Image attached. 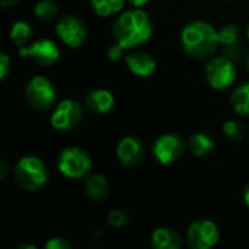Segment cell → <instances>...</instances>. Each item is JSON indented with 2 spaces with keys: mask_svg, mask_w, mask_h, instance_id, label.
<instances>
[{
  "mask_svg": "<svg viewBox=\"0 0 249 249\" xmlns=\"http://www.w3.org/2000/svg\"><path fill=\"white\" fill-rule=\"evenodd\" d=\"M82 117L83 111L77 101L63 99L55 105L51 114V125L58 131H70L79 125Z\"/></svg>",
  "mask_w": 249,
  "mask_h": 249,
  "instance_id": "obj_8",
  "label": "cell"
},
{
  "mask_svg": "<svg viewBox=\"0 0 249 249\" xmlns=\"http://www.w3.org/2000/svg\"><path fill=\"white\" fill-rule=\"evenodd\" d=\"M128 1H130L134 7H139V9H140L142 6L147 4V1H149V0H128Z\"/></svg>",
  "mask_w": 249,
  "mask_h": 249,
  "instance_id": "obj_31",
  "label": "cell"
},
{
  "mask_svg": "<svg viewBox=\"0 0 249 249\" xmlns=\"http://www.w3.org/2000/svg\"><path fill=\"white\" fill-rule=\"evenodd\" d=\"M217 36H219V42L222 45H231V44H235L239 41V28L236 25H225L219 32H217Z\"/></svg>",
  "mask_w": 249,
  "mask_h": 249,
  "instance_id": "obj_23",
  "label": "cell"
},
{
  "mask_svg": "<svg viewBox=\"0 0 249 249\" xmlns=\"http://www.w3.org/2000/svg\"><path fill=\"white\" fill-rule=\"evenodd\" d=\"M19 55L31 58L39 66H53L60 58V50L51 39H38L29 47H20Z\"/></svg>",
  "mask_w": 249,
  "mask_h": 249,
  "instance_id": "obj_11",
  "label": "cell"
},
{
  "mask_svg": "<svg viewBox=\"0 0 249 249\" xmlns=\"http://www.w3.org/2000/svg\"><path fill=\"white\" fill-rule=\"evenodd\" d=\"M57 92L53 83L44 76L32 77L25 88L26 102L36 111H47L55 104Z\"/></svg>",
  "mask_w": 249,
  "mask_h": 249,
  "instance_id": "obj_5",
  "label": "cell"
},
{
  "mask_svg": "<svg viewBox=\"0 0 249 249\" xmlns=\"http://www.w3.org/2000/svg\"><path fill=\"white\" fill-rule=\"evenodd\" d=\"M10 70H12L10 58H9V55L4 51H1L0 53V80H4L9 76Z\"/></svg>",
  "mask_w": 249,
  "mask_h": 249,
  "instance_id": "obj_25",
  "label": "cell"
},
{
  "mask_svg": "<svg viewBox=\"0 0 249 249\" xmlns=\"http://www.w3.org/2000/svg\"><path fill=\"white\" fill-rule=\"evenodd\" d=\"M85 191L92 200H104L108 196L109 187L102 175L93 174L89 175L88 179L85 181Z\"/></svg>",
  "mask_w": 249,
  "mask_h": 249,
  "instance_id": "obj_17",
  "label": "cell"
},
{
  "mask_svg": "<svg viewBox=\"0 0 249 249\" xmlns=\"http://www.w3.org/2000/svg\"><path fill=\"white\" fill-rule=\"evenodd\" d=\"M247 38L249 39V22H248V25H247Z\"/></svg>",
  "mask_w": 249,
  "mask_h": 249,
  "instance_id": "obj_34",
  "label": "cell"
},
{
  "mask_svg": "<svg viewBox=\"0 0 249 249\" xmlns=\"http://www.w3.org/2000/svg\"><path fill=\"white\" fill-rule=\"evenodd\" d=\"M0 3H1L3 7H12L16 3H19V0H0Z\"/></svg>",
  "mask_w": 249,
  "mask_h": 249,
  "instance_id": "obj_30",
  "label": "cell"
},
{
  "mask_svg": "<svg viewBox=\"0 0 249 249\" xmlns=\"http://www.w3.org/2000/svg\"><path fill=\"white\" fill-rule=\"evenodd\" d=\"M117 158L125 168H136L143 162L144 146L140 139L127 136L117 144Z\"/></svg>",
  "mask_w": 249,
  "mask_h": 249,
  "instance_id": "obj_12",
  "label": "cell"
},
{
  "mask_svg": "<svg viewBox=\"0 0 249 249\" xmlns=\"http://www.w3.org/2000/svg\"><path fill=\"white\" fill-rule=\"evenodd\" d=\"M247 66H248V70H249V54H248V57H247Z\"/></svg>",
  "mask_w": 249,
  "mask_h": 249,
  "instance_id": "obj_35",
  "label": "cell"
},
{
  "mask_svg": "<svg viewBox=\"0 0 249 249\" xmlns=\"http://www.w3.org/2000/svg\"><path fill=\"white\" fill-rule=\"evenodd\" d=\"M127 222H128V213L125 210L117 209L108 214V223L112 228H123L124 225H127Z\"/></svg>",
  "mask_w": 249,
  "mask_h": 249,
  "instance_id": "obj_24",
  "label": "cell"
},
{
  "mask_svg": "<svg viewBox=\"0 0 249 249\" xmlns=\"http://www.w3.org/2000/svg\"><path fill=\"white\" fill-rule=\"evenodd\" d=\"M130 71L139 77H149L156 70V60L144 51H133L125 58Z\"/></svg>",
  "mask_w": 249,
  "mask_h": 249,
  "instance_id": "obj_13",
  "label": "cell"
},
{
  "mask_svg": "<svg viewBox=\"0 0 249 249\" xmlns=\"http://www.w3.org/2000/svg\"><path fill=\"white\" fill-rule=\"evenodd\" d=\"M153 156L162 165L177 162L185 152V143L177 134H163L153 144Z\"/></svg>",
  "mask_w": 249,
  "mask_h": 249,
  "instance_id": "obj_10",
  "label": "cell"
},
{
  "mask_svg": "<svg viewBox=\"0 0 249 249\" xmlns=\"http://www.w3.org/2000/svg\"><path fill=\"white\" fill-rule=\"evenodd\" d=\"M90 4L96 15L107 18L118 13L124 7V0H90Z\"/></svg>",
  "mask_w": 249,
  "mask_h": 249,
  "instance_id": "obj_19",
  "label": "cell"
},
{
  "mask_svg": "<svg viewBox=\"0 0 249 249\" xmlns=\"http://www.w3.org/2000/svg\"><path fill=\"white\" fill-rule=\"evenodd\" d=\"M13 175L20 188L25 191H38L48 181V171L44 162L36 156L22 158L13 168Z\"/></svg>",
  "mask_w": 249,
  "mask_h": 249,
  "instance_id": "obj_3",
  "label": "cell"
},
{
  "mask_svg": "<svg viewBox=\"0 0 249 249\" xmlns=\"http://www.w3.org/2000/svg\"><path fill=\"white\" fill-rule=\"evenodd\" d=\"M55 34L69 47L77 48L85 44L88 38V31L82 19L76 15H66L58 19L55 26Z\"/></svg>",
  "mask_w": 249,
  "mask_h": 249,
  "instance_id": "obj_9",
  "label": "cell"
},
{
  "mask_svg": "<svg viewBox=\"0 0 249 249\" xmlns=\"http://www.w3.org/2000/svg\"><path fill=\"white\" fill-rule=\"evenodd\" d=\"M223 48H225V54H226L229 58L236 60V58H239V57H241L242 47H241L239 41H238V42H235V44H231V45H223Z\"/></svg>",
  "mask_w": 249,
  "mask_h": 249,
  "instance_id": "obj_27",
  "label": "cell"
},
{
  "mask_svg": "<svg viewBox=\"0 0 249 249\" xmlns=\"http://www.w3.org/2000/svg\"><path fill=\"white\" fill-rule=\"evenodd\" d=\"M233 109L239 115H249V82L238 86L231 98Z\"/></svg>",
  "mask_w": 249,
  "mask_h": 249,
  "instance_id": "obj_18",
  "label": "cell"
},
{
  "mask_svg": "<svg viewBox=\"0 0 249 249\" xmlns=\"http://www.w3.org/2000/svg\"><path fill=\"white\" fill-rule=\"evenodd\" d=\"M187 147L188 150L196 156V158H204L207 156L209 153L213 152L214 149V143L213 140L204 134V133H197V134H193L188 142H187Z\"/></svg>",
  "mask_w": 249,
  "mask_h": 249,
  "instance_id": "obj_16",
  "label": "cell"
},
{
  "mask_svg": "<svg viewBox=\"0 0 249 249\" xmlns=\"http://www.w3.org/2000/svg\"><path fill=\"white\" fill-rule=\"evenodd\" d=\"M187 245L193 249H209L213 248L220 238L219 229L212 220H196L193 222L185 233Z\"/></svg>",
  "mask_w": 249,
  "mask_h": 249,
  "instance_id": "obj_7",
  "label": "cell"
},
{
  "mask_svg": "<svg viewBox=\"0 0 249 249\" xmlns=\"http://www.w3.org/2000/svg\"><path fill=\"white\" fill-rule=\"evenodd\" d=\"M32 36V28L29 26V23L19 20L15 22L12 29H10V39L13 41L15 45L18 47H23Z\"/></svg>",
  "mask_w": 249,
  "mask_h": 249,
  "instance_id": "obj_20",
  "label": "cell"
},
{
  "mask_svg": "<svg viewBox=\"0 0 249 249\" xmlns=\"http://www.w3.org/2000/svg\"><path fill=\"white\" fill-rule=\"evenodd\" d=\"M123 47L120 45V44H115V45H112L111 48H109V51H108V58L111 60V61H118L120 58H121V55H123Z\"/></svg>",
  "mask_w": 249,
  "mask_h": 249,
  "instance_id": "obj_28",
  "label": "cell"
},
{
  "mask_svg": "<svg viewBox=\"0 0 249 249\" xmlns=\"http://www.w3.org/2000/svg\"><path fill=\"white\" fill-rule=\"evenodd\" d=\"M247 127L241 120H229L223 124V133L231 142H241L245 136Z\"/></svg>",
  "mask_w": 249,
  "mask_h": 249,
  "instance_id": "obj_22",
  "label": "cell"
},
{
  "mask_svg": "<svg viewBox=\"0 0 249 249\" xmlns=\"http://www.w3.org/2000/svg\"><path fill=\"white\" fill-rule=\"evenodd\" d=\"M34 13L41 20H53L58 15V6L53 0H39L34 7Z\"/></svg>",
  "mask_w": 249,
  "mask_h": 249,
  "instance_id": "obj_21",
  "label": "cell"
},
{
  "mask_svg": "<svg viewBox=\"0 0 249 249\" xmlns=\"http://www.w3.org/2000/svg\"><path fill=\"white\" fill-rule=\"evenodd\" d=\"M155 249H178L181 247V236L171 228H158L150 236Z\"/></svg>",
  "mask_w": 249,
  "mask_h": 249,
  "instance_id": "obj_15",
  "label": "cell"
},
{
  "mask_svg": "<svg viewBox=\"0 0 249 249\" xmlns=\"http://www.w3.org/2000/svg\"><path fill=\"white\" fill-rule=\"evenodd\" d=\"M204 76L207 83L217 90H223L232 86L236 79V67L233 60L228 55H219L212 58L204 67Z\"/></svg>",
  "mask_w": 249,
  "mask_h": 249,
  "instance_id": "obj_4",
  "label": "cell"
},
{
  "mask_svg": "<svg viewBox=\"0 0 249 249\" xmlns=\"http://www.w3.org/2000/svg\"><path fill=\"white\" fill-rule=\"evenodd\" d=\"M7 171H9V168H7V163H6L4 160H1V162H0V178H1V179H4V178H6V175H7Z\"/></svg>",
  "mask_w": 249,
  "mask_h": 249,
  "instance_id": "obj_29",
  "label": "cell"
},
{
  "mask_svg": "<svg viewBox=\"0 0 249 249\" xmlns=\"http://www.w3.org/2000/svg\"><path fill=\"white\" fill-rule=\"evenodd\" d=\"M181 47L191 58H209L220 45L216 29L204 20H193L181 31Z\"/></svg>",
  "mask_w": 249,
  "mask_h": 249,
  "instance_id": "obj_2",
  "label": "cell"
},
{
  "mask_svg": "<svg viewBox=\"0 0 249 249\" xmlns=\"http://www.w3.org/2000/svg\"><path fill=\"white\" fill-rule=\"evenodd\" d=\"M114 96L105 89H92L85 95V105L95 114H108L114 108Z\"/></svg>",
  "mask_w": 249,
  "mask_h": 249,
  "instance_id": "obj_14",
  "label": "cell"
},
{
  "mask_svg": "<svg viewBox=\"0 0 249 249\" xmlns=\"http://www.w3.org/2000/svg\"><path fill=\"white\" fill-rule=\"evenodd\" d=\"M244 200H245V204L248 206L249 209V185L245 188V193H244Z\"/></svg>",
  "mask_w": 249,
  "mask_h": 249,
  "instance_id": "obj_32",
  "label": "cell"
},
{
  "mask_svg": "<svg viewBox=\"0 0 249 249\" xmlns=\"http://www.w3.org/2000/svg\"><path fill=\"white\" fill-rule=\"evenodd\" d=\"M153 34V23L149 15L139 7L121 13L112 26V35L124 50L136 48L149 41Z\"/></svg>",
  "mask_w": 249,
  "mask_h": 249,
  "instance_id": "obj_1",
  "label": "cell"
},
{
  "mask_svg": "<svg viewBox=\"0 0 249 249\" xmlns=\"http://www.w3.org/2000/svg\"><path fill=\"white\" fill-rule=\"evenodd\" d=\"M18 249H36L35 245H19Z\"/></svg>",
  "mask_w": 249,
  "mask_h": 249,
  "instance_id": "obj_33",
  "label": "cell"
},
{
  "mask_svg": "<svg viewBox=\"0 0 249 249\" xmlns=\"http://www.w3.org/2000/svg\"><path fill=\"white\" fill-rule=\"evenodd\" d=\"M44 247L45 249H71V244L64 238H51Z\"/></svg>",
  "mask_w": 249,
  "mask_h": 249,
  "instance_id": "obj_26",
  "label": "cell"
},
{
  "mask_svg": "<svg viewBox=\"0 0 249 249\" xmlns=\"http://www.w3.org/2000/svg\"><path fill=\"white\" fill-rule=\"evenodd\" d=\"M57 165L64 177L79 179L90 171L92 159L85 150L79 147H67L58 155Z\"/></svg>",
  "mask_w": 249,
  "mask_h": 249,
  "instance_id": "obj_6",
  "label": "cell"
}]
</instances>
